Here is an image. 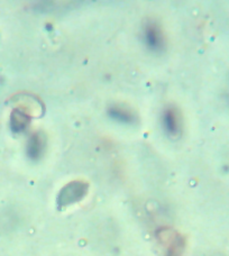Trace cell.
Returning <instances> with one entry per match:
<instances>
[{
	"instance_id": "1",
	"label": "cell",
	"mask_w": 229,
	"mask_h": 256,
	"mask_svg": "<svg viewBox=\"0 0 229 256\" xmlns=\"http://www.w3.org/2000/svg\"><path fill=\"white\" fill-rule=\"evenodd\" d=\"M142 40L146 48L152 53H161L166 48V38H164L161 27L153 22H150L143 26Z\"/></svg>"
},
{
	"instance_id": "2",
	"label": "cell",
	"mask_w": 229,
	"mask_h": 256,
	"mask_svg": "<svg viewBox=\"0 0 229 256\" xmlns=\"http://www.w3.org/2000/svg\"><path fill=\"white\" fill-rule=\"evenodd\" d=\"M162 127L170 138H176L182 130V118L176 107H168L162 114Z\"/></svg>"
},
{
	"instance_id": "3",
	"label": "cell",
	"mask_w": 229,
	"mask_h": 256,
	"mask_svg": "<svg viewBox=\"0 0 229 256\" xmlns=\"http://www.w3.org/2000/svg\"><path fill=\"white\" fill-rule=\"evenodd\" d=\"M86 194V186H82L81 184H71L66 186V188L62 190L60 194V204H68L72 202H76V200H80Z\"/></svg>"
},
{
	"instance_id": "4",
	"label": "cell",
	"mask_w": 229,
	"mask_h": 256,
	"mask_svg": "<svg viewBox=\"0 0 229 256\" xmlns=\"http://www.w3.org/2000/svg\"><path fill=\"white\" fill-rule=\"evenodd\" d=\"M108 116L112 118L114 122H119L122 125H132L135 122V115L132 114L130 108L126 106H118V104H114V106L109 107L108 109Z\"/></svg>"
},
{
	"instance_id": "5",
	"label": "cell",
	"mask_w": 229,
	"mask_h": 256,
	"mask_svg": "<svg viewBox=\"0 0 229 256\" xmlns=\"http://www.w3.org/2000/svg\"><path fill=\"white\" fill-rule=\"evenodd\" d=\"M46 148V138L42 132H38L30 140L28 146H27V152L32 158H40L43 156Z\"/></svg>"
}]
</instances>
